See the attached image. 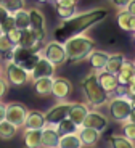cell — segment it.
Segmentation results:
<instances>
[{"label": "cell", "mask_w": 135, "mask_h": 148, "mask_svg": "<svg viewBox=\"0 0 135 148\" xmlns=\"http://www.w3.org/2000/svg\"><path fill=\"white\" fill-rule=\"evenodd\" d=\"M106 16H108V10L106 8H95V10L85 11V13H77L76 16H73L68 21H61V24L56 29V32L64 34L68 37L74 36V34H84V31L90 29L95 24L101 23Z\"/></svg>", "instance_id": "cell-1"}, {"label": "cell", "mask_w": 135, "mask_h": 148, "mask_svg": "<svg viewBox=\"0 0 135 148\" xmlns=\"http://www.w3.org/2000/svg\"><path fill=\"white\" fill-rule=\"evenodd\" d=\"M63 47L69 63H80L95 50V40L85 34H74L64 39Z\"/></svg>", "instance_id": "cell-2"}, {"label": "cell", "mask_w": 135, "mask_h": 148, "mask_svg": "<svg viewBox=\"0 0 135 148\" xmlns=\"http://www.w3.org/2000/svg\"><path fill=\"white\" fill-rule=\"evenodd\" d=\"M80 84H82V92H84L88 105L98 108V106H101V105H106V101L110 100V95H108V93L98 85V82H97V71H90V73L82 79Z\"/></svg>", "instance_id": "cell-3"}, {"label": "cell", "mask_w": 135, "mask_h": 148, "mask_svg": "<svg viewBox=\"0 0 135 148\" xmlns=\"http://www.w3.org/2000/svg\"><path fill=\"white\" fill-rule=\"evenodd\" d=\"M106 105H108L110 118L116 122H125L130 111L134 110L129 97H113L106 101Z\"/></svg>", "instance_id": "cell-4"}, {"label": "cell", "mask_w": 135, "mask_h": 148, "mask_svg": "<svg viewBox=\"0 0 135 148\" xmlns=\"http://www.w3.org/2000/svg\"><path fill=\"white\" fill-rule=\"evenodd\" d=\"M3 77H5V81L8 82V85H13V87H23V85H26L31 81L29 71H26L23 66L13 63L10 60L5 63Z\"/></svg>", "instance_id": "cell-5"}, {"label": "cell", "mask_w": 135, "mask_h": 148, "mask_svg": "<svg viewBox=\"0 0 135 148\" xmlns=\"http://www.w3.org/2000/svg\"><path fill=\"white\" fill-rule=\"evenodd\" d=\"M40 55L44 56L45 60H48L51 64H55V66H60V64L68 63L64 47H63V44L58 42V40L47 42V44L44 45V48L40 50Z\"/></svg>", "instance_id": "cell-6"}, {"label": "cell", "mask_w": 135, "mask_h": 148, "mask_svg": "<svg viewBox=\"0 0 135 148\" xmlns=\"http://www.w3.org/2000/svg\"><path fill=\"white\" fill-rule=\"evenodd\" d=\"M27 114H29V108L26 106L24 103H18V101L7 103V110H5V121H8L10 124H13V126L18 127V129L24 127V122H26Z\"/></svg>", "instance_id": "cell-7"}, {"label": "cell", "mask_w": 135, "mask_h": 148, "mask_svg": "<svg viewBox=\"0 0 135 148\" xmlns=\"http://www.w3.org/2000/svg\"><path fill=\"white\" fill-rule=\"evenodd\" d=\"M71 93H73V84H71L69 79L63 77V76L53 77V81H51V95L55 97L56 100L66 101Z\"/></svg>", "instance_id": "cell-8"}, {"label": "cell", "mask_w": 135, "mask_h": 148, "mask_svg": "<svg viewBox=\"0 0 135 148\" xmlns=\"http://www.w3.org/2000/svg\"><path fill=\"white\" fill-rule=\"evenodd\" d=\"M71 103L69 101H60V103L53 105L47 113H44L45 121H47V126H55L60 121L68 118V113H69Z\"/></svg>", "instance_id": "cell-9"}, {"label": "cell", "mask_w": 135, "mask_h": 148, "mask_svg": "<svg viewBox=\"0 0 135 148\" xmlns=\"http://www.w3.org/2000/svg\"><path fill=\"white\" fill-rule=\"evenodd\" d=\"M55 73H56L55 64H51L48 60H45L40 55L37 63L31 69L29 76H31V81H36V79H42V77H55Z\"/></svg>", "instance_id": "cell-10"}, {"label": "cell", "mask_w": 135, "mask_h": 148, "mask_svg": "<svg viewBox=\"0 0 135 148\" xmlns=\"http://www.w3.org/2000/svg\"><path fill=\"white\" fill-rule=\"evenodd\" d=\"M108 124H110V119L106 114H103L100 111H88L80 127H88V129H93L101 134L108 127Z\"/></svg>", "instance_id": "cell-11"}, {"label": "cell", "mask_w": 135, "mask_h": 148, "mask_svg": "<svg viewBox=\"0 0 135 148\" xmlns=\"http://www.w3.org/2000/svg\"><path fill=\"white\" fill-rule=\"evenodd\" d=\"M29 13V19H31V29L36 31V34L40 37V40L44 42L45 39V32H47V21H45V15L42 13V10L32 7L27 10Z\"/></svg>", "instance_id": "cell-12"}, {"label": "cell", "mask_w": 135, "mask_h": 148, "mask_svg": "<svg viewBox=\"0 0 135 148\" xmlns=\"http://www.w3.org/2000/svg\"><path fill=\"white\" fill-rule=\"evenodd\" d=\"M60 135L55 126H45L40 130V147L42 148H58Z\"/></svg>", "instance_id": "cell-13"}, {"label": "cell", "mask_w": 135, "mask_h": 148, "mask_svg": "<svg viewBox=\"0 0 135 148\" xmlns=\"http://www.w3.org/2000/svg\"><path fill=\"white\" fill-rule=\"evenodd\" d=\"M40 44H42V40H40V37L36 34V31H34V29L27 27V29L21 31V37H19L18 45L37 52V50H39V47H40Z\"/></svg>", "instance_id": "cell-14"}, {"label": "cell", "mask_w": 135, "mask_h": 148, "mask_svg": "<svg viewBox=\"0 0 135 148\" xmlns=\"http://www.w3.org/2000/svg\"><path fill=\"white\" fill-rule=\"evenodd\" d=\"M97 82H98V85L108 93V95L113 93V92H116L117 85H119L117 84L116 76L106 73V71H98V73H97Z\"/></svg>", "instance_id": "cell-15"}, {"label": "cell", "mask_w": 135, "mask_h": 148, "mask_svg": "<svg viewBox=\"0 0 135 148\" xmlns=\"http://www.w3.org/2000/svg\"><path fill=\"white\" fill-rule=\"evenodd\" d=\"M77 135H79V140L82 143V147H97V143L100 142V135L101 134L97 132L93 129H88V127H79L77 129Z\"/></svg>", "instance_id": "cell-16"}, {"label": "cell", "mask_w": 135, "mask_h": 148, "mask_svg": "<svg viewBox=\"0 0 135 148\" xmlns=\"http://www.w3.org/2000/svg\"><path fill=\"white\" fill-rule=\"evenodd\" d=\"M87 113H88V106L85 103H71L68 119L71 122H74L77 127H80L85 119V116H87Z\"/></svg>", "instance_id": "cell-17"}, {"label": "cell", "mask_w": 135, "mask_h": 148, "mask_svg": "<svg viewBox=\"0 0 135 148\" xmlns=\"http://www.w3.org/2000/svg\"><path fill=\"white\" fill-rule=\"evenodd\" d=\"M108 58H110V53H108V52L97 50V48H95V50L87 56V61H88V64H90L92 71H97V73H98V71L105 69Z\"/></svg>", "instance_id": "cell-18"}, {"label": "cell", "mask_w": 135, "mask_h": 148, "mask_svg": "<svg viewBox=\"0 0 135 148\" xmlns=\"http://www.w3.org/2000/svg\"><path fill=\"white\" fill-rule=\"evenodd\" d=\"M45 126H47V121H45V116L42 111H29V114H27L26 122H24V129L42 130Z\"/></svg>", "instance_id": "cell-19"}, {"label": "cell", "mask_w": 135, "mask_h": 148, "mask_svg": "<svg viewBox=\"0 0 135 148\" xmlns=\"http://www.w3.org/2000/svg\"><path fill=\"white\" fill-rule=\"evenodd\" d=\"M125 61V55L121 52H116V53H110V58H108V61H106V66L103 71H106V73L110 74H114L116 76L117 73H119L121 66H122V63Z\"/></svg>", "instance_id": "cell-20"}, {"label": "cell", "mask_w": 135, "mask_h": 148, "mask_svg": "<svg viewBox=\"0 0 135 148\" xmlns=\"http://www.w3.org/2000/svg\"><path fill=\"white\" fill-rule=\"evenodd\" d=\"M135 74V66L132 63V60H125L122 66H121L119 73L116 74V79H117V84L119 85H127L129 79Z\"/></svg>", "instance_id": "cell-21"}, {"label": "cell", "mask_w": 135, "mask_h": 148, "mask_svg": "<svg viewBox=\"0 0 135 148\" xmlns=\"http://www.w3.org/2000/svg\"><path fill=\"white\" fill-rule=\"evenodd\" d=\"M51 81H53V77H42L32 81L34 90H36L37 95L42 97V98H47L48 95H51Z\"/></svg>", "instance_id": "cell-22"}, {"label": "cell", "mask_w": 135, "mask_h": 148, "mask_svg": "<svg viewBox=\"0 0 135 148\" xmlns=\"http://www.w3.org/2000/svg\"><path fill=\"white\" fill-rule=\"evenodd\" d=\"M13 21H15V27L18 31H24L27 29V27H31V19H29V13H27V10L26 8H23V10L16 11V13H13Z\"/></svg>", "instance_id": "cell-23"}, {"label": "cell", "mask_w": 135, "mask_h": 148, "mask_svg": "<svg viewBox=\"0 0 135 148\" xmlns=\"http://www.w3.org/2000/svg\"><path fill=\"white\" fill-rule=\"evenodd\" d=\"M23 142L26 148H40V130H27L24 129Z\"/></svg>", "instance_id": "cell-24"}, {"label": "cell", "mask_w": 135, "mask_h": 148, "mask_svg": "<svg viewBox=\"0 0 135 148\" xmlns=\"http://www.w3.org/2000/svg\"><path fill=\"white\" fill-rule=\"evenodd\" d=\"M58 148H82V143H80V140H79V135H77V132L60 137Z\"/></svg>", "instance_id": "cell-25"}, {"label": "cell", "mask_w": 135, "mask_h": 148, "mask_svg": "<svg viewBox=\"0 0 135 148\" xmlns=\"http://www.w3.org/2000/svg\"><path fill=\"white\" fill-rule=\"evenodd\" d=\"M55 129H56V132H58V135H60V137H63V135H69V134H76L79 127H77L76 124H74V122H71L69 119L66 118V119H63V121H60L58 124H55Z\"/></svg>", "instance_id": "cell-26"}, {"label": "cell", "mask_w": 135, "mask_h": 148, "mask_svg": "<svg viewBox=\"0 0 135 148\" xmlns=\"http://www.w3.org/2000/svg\"><path fill=\"white\" fill-rule=\"evenodd\" d=\"M18 130H19L18 127H15L8 121L0 122V138H2V140H11V138H15V135L18 134Z\"/></svg>", "instance_id": "cell-27"}, {"label": "cell", "mask_w": 135, "mask_h": 148, "mask_svg": "<svg viewBox=\"0 0 135 148\" xmlns=\"http://www.w3.org/2000/svg\"><path fill=\"white\" fill-rule=\"evenodd\" d=\"M110 145L111 148H135V143L124 137V135H116L113 134L110 137Z\"/></svg>", "instance_id": "cell-28"}, {"label": "cell", "mask_w": 135, "mask_h": 148, "mask_svg": "<svg viewBox=\"0 0 135 148\" xmlns=\"http://www.w3.org/2000/svg\"><path fill=\"white\" fill-rule=\"evenodd\" d=\"M130 18H132V16L129 15L125 10H119V11H117L116 23H117V26H119L121 31H124V32H130Z\"/></svg>", "instance_id": "cell-29"}, {"label": "cell", "mask_w": 135, "mask_h": 148, "mask_svg": "<svg viewBox=\"0 0 135 148\" xmlns=\"http://www.w3.org/2000/svg\"><path fill=\"white\" fill-rule=\"evenodd\" d=\"M13 47H15V44L7 37V34H2V36H0V55L8 56L7 61L10 60V52L13 50Z\"/></svg>", "instance_id": "cell-30"}, {"label": "cell", "mask_w": 135, "mask_h": 148, "mask_svg": "<svg viewBox=\"0 0 135 148\" xmlns=\"http://www.w3.org/2000/svg\"><path fill=\"white\" fill-rule=\"evenodd\" d=\"M55 8H56V15L60 16L61 21H68V19H71L73 16L77 15L76 7H58V5H56Z\"/></svg>", "instance_id": "cell-31"}, {"label": "cell", "mask_w": 135, "mask_h": 148, "mask_svg": "<svg viewBox=\"0 0 135 148\" xmlns=\"http://www.w3.org/2000/svg\"><path fill=\"white\" fill-rule=\"evenodd\" d=\"M3 7L8 10L10 15H13V13H16V11L23 10L26 7V0H5Z\"/></svg>", "instance_id": "cell-32"}, {"label": "cell", "mask_w": 135, "mask_h": 148, "mask_svg": "<svg viewBox=\"0 0 135 148\" xmlns=\"http://www.w3.org/2000/svg\"><path fill=\"white\" fill-rule=\"evenodd\" d=\"M122 135H124L127 140H130L135 143V124L124 122V126H122Z\"/></svg>", "instance_id": "cell-33"}, {"label": "cell", "mask_w": 135, "mask_h": 148, "mask_svg": "<svg viewBox=\"0 0 135 148\" xmlns=\"http://www.w3.org/2000/svg\"><path fill=\"white\" fill-rule=\"evenodd\" d=\"M0 29H2V32L3 34H7V32H10L11 29H15V21H13V16H8L7 19H5L2 24H0Z\"/></svg>", "instance_id": "cell-34"}, {"label": "cell", "mask_w": 135, "mask_h": 148, "mask_svg": "<svg viewBox=\"0 0 135 148\" xmlns=\"http://www.w3.org/2000/svg\"><path fill=\"white\" fill-rule=\"evenodd\" d=\"M7 37H8V39H10V40L13 42L15 45H18L19 37H21V31H18V29L15 27V29H11L10 32H7Z\"/></svg>", "instance_id": "cell-35"}, {"label": "cell", "mask_w": 135, "mask_h": 148, "mask_svg": "<svg viewBox=\"0 0 135 148\" xmlns=\"http://www.w3.org/2000/svg\"><path fill=\"white\" fill-rule=\"evenodd\" d=\"M8 89H10V85H8V82L5 81V77L2 76V77H0V101L3 100V97L8 93Z\"/></svg>", "instance_id": "cell-36"}, {"label": "cell", "mask_w": 135, "mask_h": 148, "mask_svg": "<svg viewBox=\"0 0 135 148\" xmlns=\"http://www.w3.org/2000/svg\"><path fill=\"white\" fill-rule=\"evenodd\" d=\"M110 2L114 5V7L119 8V10H124V8L127 7V3H129V0H110Z\"/></svg>", "instance_id": "cell-37"}, {"label": "cell", "mask_w": 135, "mask_h": 148, "mask_svg": "<svg viewBox=\"0 0 135 148\" xmlns=\"http://www.w3.org/2000/svg\"><path fill=\"white\" fill-rule=\"evenodd\" d=\"M8 16H10V13H8V10L3 7V3H0V24H2V23H3L5 19L8 18Z\"/></svg>", "instance_id": "cell-38"}, {"label": "cell", "mask_w": 135, "mask_h": 148, "mask_svg": "<svg viewBox=\"0 0 135 148\" xmlns=\"http://www.w3.org/2000/svg\"><path fill=\"white\" fill-rule=\"evenodd\" d=\"M125 11H127L130 16H135V0H129V3H127V7L124 8Z\"/></svg>", "instance_id": "cell-39"}, {"label": "cell", "mask_w": 135, "mask_h": 148, "mask_svg": "<svg viewBox=\"0 0 135 148\" xmlns=\"http://www.w3.org/2000/svg\"><path fill=\"white\" fill-rule=\"evenodd\" d=\"M55 5H58V7H76V3H73L71 0H56Z\"/></svg>", "instance_id": "cell-40"}, {"label": "cell", "mask_w": 135, "mask_h": 148, "mask_svg": "<svg viewBox=\"0 0 135 148\" xmlns=\"http://www.w3.org/2000/svg\"><path fill=\"white\" fill-rule=\"evenodd\" d=\"M5 110H7V103L0 101V122L5 121Z\"/></svg>", "instance_id": "cell-41"}, {"label": "cell", "mask_w": 135, "mask_h": 148, "mask_svg": "<svg viewBox=\"0 0 135 148\" xmlns=\"http://www.w3.org/2000/svg\"><path fill=\"white\" fill-rule=\"evenodd\" d=\"M125 122L135 124V110H132V111H130V114H129V118H127V121H125Z\"/></svg>", "instance_id": "cell-42"}, {"label": "cell", "mask_w": 135, "mask_h": 148, "mask_svg": "<svg viewBox=\"0 0 135 148\" xmlns=\"http://www.w3.org/2000/svg\"><path fill=\"white\" fill-rule=\"evenodd\" d=\"M130 32H135V16L130 18Z\"/></svg>", "instance_id": "cell-43"}, {"label": "cell", "mask_w": 135, "mask_h": 148, "mask_svg": "<svg viewBox=\"0 0 135 148\" xmlns=\"http://www.w3.org/2000/svg\"><path fill=\"white\" fill-rule=\"evenodd\" d=\"M130 103H132V108L135 110V97H130Z\"/></svg>", "instance_id": "cell-44"}, {"label": "cell", "mask_w": 135, "mask_h": 148, "mask_svg": "<svg viewBox=\"0 0 135 148\" xmlns=\"http://www.w3.org/2000/svg\"><path fill=\"white\" fill-rule=\"evenodd\" d=\"M39 3H47V2H50V0H37Z\"/></svg>", "instance_id": "cell-45"}, {"label": "cell", "mask_w": 135, "mask_h": 148, "mask_svg": "<svg viewBox=\"0 0 135 148\" xmlns=\"http://www.w3.org/2000/svg\"><path fill=\"white\" fill-rule=\"evenodd\" d=\"M3 76V68H2V64H0V77Z\"/></svg>", "instance_id": "cell-46"}, {"label": "cell", "mask_w": 135, "mask_h": 148, "mask_svg": "<svg viewBox=\"0 0 135 148\" xmlns=\"http://www.w3.org/2000/svg\"><path fill=\"white\" fill-rule=\"evenodd\" d=\"M71 2H73V3H76V5H77V3H79V2H80V0H71Z\"/></svg>", "instance_id": "cell-47"}, {"label": "cell", "mask_w": 135, "mask_h": 148, "mask_svg": "<svg viewBox=\"0 0 135 148\" xmlns=\"http://www.w3.org/2000/svg\"><path fill=\"white\" fill-rule=\"evenodd\" d=\"M134 45H135V32H134Z\"/></svg>", "instance_id": "cell-48"}, {"label": "cell", "mask_w": 135, "mask_h": 148, "mask_svg": "<svg viewBox=\"0 0 135 148\" xmlns=\"http://www.w3.org/2000/svg\"><path fill=\"white\" fill-rule=\"evenodd\" d=\"M3 2H5V0H0V3H3Z\"/></svg>", "instance_id": "cell-49"}, {"label": "cell", "mask_w": 135, "mask_h": 148, "mask_svg": "<svg viewBox=\"0 0 135 148\" xmlns=\"http://www.w3.org/2000/svg\"><path fill=\"white\" fill-rule=\"evenodd\" d=\"M2 34H3V32H2V29H0V36H2Z\"/></svg>", "instance_id": "cell-50"}, {"label": "cell", "mask_w": 135, "mask_h": 148, "mask_svg": "<svg viewBox=\"0 0 135 148\" xmlns=\"http://www.w3.org/2000/svg\"><path fill=\"white\" fill-rule=\"evenodd\" d=\"M132 63H134V66H135V60H134V61H132Z\"/></svg>", "instance_id": "cell-51"}, {"label": "cell", "mask_w": 135, "mask_h": 148, "mask_svg": "<svg viewBox=\"0 0 135 148\" xmlns=\"http://www.w3.org/2000/svg\"><path fill=\"white\" fill-rule=\"evenodd\" d=\"M51 2H56V0H51Z\"/></svg>", "instance_id": "cell-52"}]
</instances>
